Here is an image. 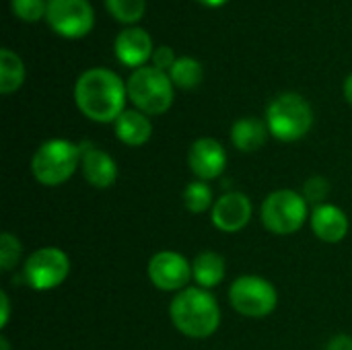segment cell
Returning <instances> with one entry per match:
<instances>
[{
	"label": "cell",
	"instance_id": "cell-1",
	"mask_svg": "<svg viewBox=\"0 0 352 350\" xmlns=\"http://www.w3.org/2000/svg\"><path fill=\"white\" fill-rule=\"evenodd\" d=\"M126 83L109 68H89L76 78L74 103L93 122H116L126 111Z\"/></svg>",
	"mask_w": 352,
	"mask_h": 350
},
{
	"label": "cell",
	"instance_id": "cell-2",
	"mask_svg": "<svg viewBox=\"0 0 352 350\" xmlns=\"http://www.w3.org/2000/svg\"><path fill=\"white\" fill-rule=\"evenodd\" d=\"M169 316L175 330L194 340L212 336L221 326V307L217 299L200 287L179 291L171 299Z\"/></svg>",
	"mask_w": 352,
	"mask_h": 350
},
{
	"label": "cell",
	"instance_id": "cell-3",
	"mask_svg": "<svg viewBox=\"0 0 352 350\" xmlns=\"http://www.w3.org/2000/svg\"><path fill=\"white\" fill-rule=\"evenodd\" d=\"M266 126L270 136L280 142L301 140L314 126V109L299 93H283L274 97L266 109Z\"/></svg>",
	"mask_w": 352,
	"mask_h": 350
},
{
	"label": "cell",
	"instance_id": "cell-4",
	"mask_svg": "<svg viewBox=\"0 0 352 350\" xmlns=\"http://www.w3.org/2000/svg\"><path fill=\"white\" fill-rule=\"evenodd\" d=\"M80 165V146L66 138L45 140L31 159L33 177L47 188L66 184Z\"/></svg>",
	"mask_w": 352,
	"mask_h": 350
},
{
	"label": "cell",
	"instance_id": "cell-5",
	"mask_svg": "<svg viewBox=\"0 0 352 350\" xmlns=\"http://www.w3.org/2000/svg\"><path fill=\"white\" fill-rule=\"evenodd\" d=\"M126 89L132 105L146 116H161L173 105L175 85L167 72L155 66L134 70L126 80Z\"/></svg>",
	"mask_w": 352,
	"mask_h": 350
},
{
	"label": "cell",
	"instance_id": "cell-6",
	"mask_svg": "<svg viewBox=\"0 0 352 350\" xmlns=\"http://www.w3.org/2000/svg\"><path fill=\"white\" fill-rule=\"evenodd\" d=\"M260 217L262 225L270 233L293 235L305 225L309 217V202L295 190H276L264 200Z\"/></svg>",
	"mask_w": 352,
	"mask_h": 350
},
{
	"label": "cell",
	"instance_id": "cell-7",
	"mask_svg": "<svg viewBox=\"0 0 352 350\" xmlns=\"http://www.w3.org/2000/svg\"><path fill=\"white\" fill-rule=\"evenodd\" d=\"M229 301L239 316L260 320L276 309L278 293L270 281L256 274H245L233 281L229 289Z\"/></svg>",
	"mask_w": 352,
	"mask_h": 350
},
{
	"label": "cell",
	"instance_id": "cell-8",
	"mask_svg": "<svg viewBox=\"0 0 352 350\" xmlns=\"http://www.w3.org/2000/svg\"><path fill=\"white\" fill-rule=\"evenodd\" d=\"M70 274V260L60 248L35 250L23 266V281L35 291H52L60 287Z\"/></svg>",
	"mask_w": 352,
	"mask_h": 350
},
{
	"label": "cell",
	"instance_id": "cell-9",
	"mask_svg": "<svg viewBox=\"0 0 352 350\" xmlns=\"http://www.w3.org/2000/svg\"><path fill=\"white\" fill-rule=\"evenodd\" d=\"M45 21L58 35L78 39L93 29L95 12L87 0H47Z\"/></svg>",
	"mask_w": 352,
	"mask_h": 350
},
{
	"label": "cell",
	"instance_id": "cell-10",
	"mask_svg": "<svg viewBox=\"0 0 352 350\" xmlns=\"http://www.w3.org/2000/svg\"><path fill=\"white\" fill-rule=\"evenodd\" d=\"M148 278L151 283L165 293L184 291L188 289V283L192 281V264L177 252L163 250L157 252L148 262Z\"/></svg>",
	"mask_w": 352,
	"mask_h": 350
},
{
	"label": "cell",
	"instance_id": "cell-11",
	"mask_svg": "<svg viewBox=\"0 0 352 350\" xmlns=\"http://www.w3.org/2000/svg\"><path fill=\"white\" fill-rule=\"evenodd\" d=\"M252 200L245 194L227 192L210 208V221L223 233H239L252 221Z\"/></svg>",
	"mask_w": 352,
	"mask_h": 350
},
{
	"label": "cell",
	"instance_id": "cell-12",
	"mask_svg": "<svg viewBox=\"0 0 352 350\" xmlns=\"http://www.w3.org/2000/svg\"><path fill=\"white\" fill-rule=\"evenodd\" d=\"M188 165L198 179H202V182L217 179L223 175V171L227 167V151L214 138H208V136L198 138L190 146Z\"/></svg>",
	"mask_w": 352,
	"mask_h": 350
},
{
	"label": "cell",
	"instance_id": "cell-13",
	"mask_svg": "<svg viewBox=\"0 0 352 350\" xmlns=\"http://www.w3.org/2000/svg\"><path fill=\"white\" fill-rule=\"evenodd\" d=\"M153 37L142 27H124L113 41V54L116 58L134 70L146 66V62L153 58Z\"/></svg>",
	"mask_w": 352,
	"mask_h": 350
},
{
	"label": "cell",
	"instance_id": "cell-14",
	"mask_svg": "<svg viewBox=\"0 0 352 350\" xmlns=\"http://www.w3.org/2000/svg\"><path fill=\"white\" fill-rule=\"evenodd\" d=\"M80 165H82V175L87 184H91L97 190L109 188L118 179V165L113 157L101 149H97L93 142H80Z\"/></svg>",
	"mask_w": 352,
	"mask_h": 350
},
{
	"label": "cell",
	"instance_id": "cell-15",
	"mask_svg": "<svg viewBox=\"0 0 352 350\" xmlns=\"http://www.w3.org/2000/svg\"><path fill=\"white\" fill-rule=\"evenodd\" d=\"M311 231L318 239L326 243H338L349 235V217L342 208L334 204H320L309 215Z\"/></svg>",
	"mask_w": 352,
	"mask_h": 350
},
{
	"label": "cell",
	"instance_id": "cell-16",
	"mask_svg": "<svg viewBox=\"0 0 352 350\" xmlns=\"http://www.w3.org/2000/svg\"><path fill=\"white\" fill-rule=\"evenodd\" d=\"M113 130H116L118 140L128 146H142L153 136V124L148 116L138 109H126L113 122Z\"/></svg>",
	"mask_w": 352,
	"mask_h": 350
},
{
	"label": "cell",
	"instance_id": "cell-17",
	"mask_svg": "<svg viewBox=\"0 0 352 350\" xmlns=\"http://www.w3.org/2000/svg\"><path fill=\"white\" fill-rule=\"evenodd\" d=\"M268 126L260 118H239L231 126V142L241 153H256L268 140Z\"/></svg>",
	"mask_w": 352,
	"mask_h": 350
},
{
	"label": "cell",
	"instance_id": "cell-18",
	"mask_svg": "<svg viewBox=\"0 0 352 350\" xmlns=\"http://www.w3.org/2000/svg\"><path fill=\"white\" fill-rule=\"evenodd\" d=\"M227 264L217 252H200L192 262V278L200 289H214L225 281Z\"/></svg>",
	"mask_w": 352,
	"mask_h": 350
},
{
	"label": "cell",
	"instance_id": "cell-19",
	"mask_svg": "<svg viewBox=\"0 0 352 350\" xmlns=\"http://www.w3.org/2000/svg\"><path fill=\"white\" fill-rule=\"evenodd\" d=\"M25 83V64L19 58V54H14L8 47L0 50V93L2 95H10L14 91H19Z\"/></svg>",
	"mask_w": 352,
	"mask_h": 350
},
{
	"label": "cell",
	"instance_id": "cell-20",
	"mask_svg": "<svg viewBox=\"0 0 352 350\" xmlns=\"http://www.w3.org/2000/svg\"><path fill=\"white\" fill-rule=\"evenodd\" d=\"M169 76L173 80V85L177 89H184V91H192L196 89L202 78H204V68L202 64L192 58V56H179L173 64V68L169 70Z\"/></svg>",
	"mask_w": 352,
	"mask_h": 350
},
{
	"label": "cell",
	"instance_id": "cell-21",
	"mask_svg": "<svg viewBox=\"0 0 352 350\" xmlns=\"http://www.w3.org/2000/svg\"><path fill=\"white\" fill-rule=\"evenodd\" d=\"M217 200H212V188L208 186V182L202 179H194L186 186L184 190V206L192 212V215H202L208 208L214 206Z\"/></svg>",
	"mask_w": 352,
	"mask_h": 350
},
{
	"label": "cell",
	"instance_id": "cell-22",
	"mask_svg": "<svg viewBox=\"0 0 352 350\" xmlns=\"http://www.w3.org/2000/svg\"><path fill=\"white\" fill-rule=\"evenodd\" d=\"M105 8L116 21L124 25H134L144 17L146 0H105Z\"/></svg>",
	"mask_w": 352,
	"mask_h": 350
},
{
	"label": "cell",
	"instance_id": "cell-23",
	"mask_svg": "<svg viewBox=\"0 0 352 350\" xmlns=\"http://www.w3.org/2000/svg\"><path fill=\"white\" fill-rule=\"evenodd\" d=\"M23 245L21 241L12 235V233H2L0 235V270L8 272L16 266L19 258H21Z\"/></svg>",
	"mask_w": 352,
	"mask_h": 350
},
{
	"label": "cell",
	"instance_id": "cell-24",
	"mask_svg": "<svg viewBox=\"0 0 352 350\" xmlns=\"http://www.w3.org/2000/svg\"><path fill=\"white\" fill-rule=\"evenodd\" d=\"M10 10L14 17L27 23H33V21L45 19L47 0H10Z\"/></svg>",
	"mask_w": 352,
	"mask_h": 350
},
{
	"label": "cell",
	"instance_id": "cell-25",
	"mask_svg": "<svg viewBox=\"0 0 352 350\" xmlns=\"http://www.w3.org/2000/svg\"><path fill=\"white\" fill-rule=\"evenodd\" d=\"M328 194H330V182L326 177H322V175L309 177L305 182V186H303V198L309 204H316V206L324 204V200L328 198Z\"/></svg>",
	"mask_w": 352,
	"mask_h": 350
},
{
	"label": "cell",
	"instance_id": "cell-26",
	"mask_svg": "<svg viewBox=\"0 0 352 350\" xmlns=\"http://www.w3.org/2000/svg\"><path fill=\"white\" fill-rule=\"evenodd\" d=\"M175 60H177V56H175V52H173V47H169V45H159V47L153 52V58H151L153 66L159 68V70H163V72H167V74H169V70L173 68Z\"/></svg>",
	"mask_w": 352,
	"mask_h": 350
},
{
	"label": "cell",
	"instance_id": "cell-27",
	"mask_svg": "<svg viewBox=\"0 0 352 350\" xmlns=\"http://www.w3.org/2000/svg\"><path fill=\"white\" fill-rule=\"evenodd\" d=\"M326 350H352V336L340 334V336L332 338V340L328 342Z\"/></svg>",
	"mask_w": 352,
	"mask_h": 350
},
{
	"label": "cell",
	"instance_id": "cell-28",
	"mask_svg": "<svg viewBox=\"0 0 352 350\" xmlns=\"http://www.w3.org/2000/svg\"><path fill=\"white\" fill-rule=\"evenodd\" d=\"M0 305H2V311H0V328H6L8 318H10V299H8V295L4 291L0 293Z\"/></svg>",
	"mask_w": 352,
	"mask_h": 350
},
{
	"label": "cell",
	"instance_id": "cell-29",
	"mask_svg": "<svg viewBox=\"0 0 352 350\" xmlns=\"http://www.w3.org/2000/svg\"><path fill=\"white\" fill-rule=\"evenodd\" d=\"M344 97H346V101L352 105V72L346 76V80H344Z\"/></svg>",
	"mask_w": 352,
	"mask_h": 350
},
{
	"label": "cell",
	"instance_id": "cell-30",
	"mask_svg": "<svg viewBox=\"0 0 352 350\" xmlns=\"http://www.w3.org/2000/svg\"><path fill=\"white\" fill-rule=\"evenodd\" d=\"M200 4H204V6H210V8H217V6H223L227 0H198Z\"/></svg>",
	"mask_w": 352,
	"mask_h": 350
},
{
	"label": "cell",
	"instance_id": "cell-31",
	"mask_svg": "<svg viewBox=\"0 0 352 350\" xmlns=\"http://www.w3.org/2000/svg\"><path fill=\"white\" fill-rule=\"evenodd\" d=\"M0 350H10V344H8V340L4 336L0 338Z\"/></svg>",
	"mask_w": 352,
	"mask_h": 350
}]
</instances>
